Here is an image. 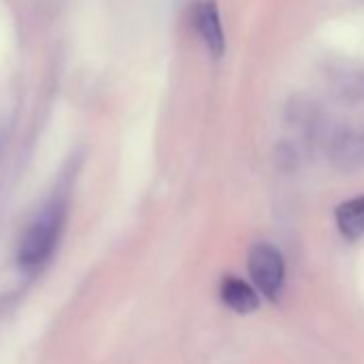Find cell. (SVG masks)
<instances>
[{
    "mask_svg": "<svg viewBox=\"0 0 364 364\" xmlns=\"http://www.w3.org/2000/svg\"><path fill=\"white\" fill-rule=\"evenodd\" d=\"M193 26H196V33L200 35V39L204 41L206 50L215 58H219L225 50V33H223L221 16H219V9L215 7V3L204 0V3L196 5Z\"/></svg>",
    "mask_w": 364,
    "mask_h": 364,
    "instance_id": "3",
    "label": "cell"
},
{
    "mask_svg": "<svg viewBox=\"0 0 364 364\" xmlns=\"http://www.w3.org/2000/svg\"><path fill=\"white\" fill-rule=\"evenodd\" d=\"M221 298L223 302L234 309L236 313H253L257 306H259V300L255 296V291L245 283V281H238L234 277H228L221 285Z\"/></svg>",
    "mask_w": 364,
    "mask_h": 364,
    "instance_id": "4",
    "label": "cell"
},
{
    "mask_svg": "<svg viewBox=\"0 0 364 364\" xmlns=\"http://www.w3.org/2000/svg\"><path fill=\"white\" fill-rule=\"evenodd\" d=\"M336 225L347 240H358L364 236V196L336 208Z\"/></svg>",
    "mask_w": 364,
    "mask_h": 364,
    "instance_id": "5",
    "label": "cell"
},
{
    "mask_svg": "<svg viewBox=\"0 0 364 364\" xmlns=\"http://www.w3.org/2000/svg\"><path fill=\"white\" fill-rule=\"evenodd\" d=\"M249 272L259 287V291L268 300H279L283 291V279H285V266L281 253L270 245H253L249 251Z\"/></svg>",
    "mask_w": 364,
    "mask_h": 364,
    "instance_id": "2",
    "label": "cell"
},
{
    "mask_svg": "<svg viewBox=\"0 0 364 364\" xmlns=\"http://www.w3.org/2000/svg\"><path fill=\"white\" fill-rule=\"evenodd\" d=\"M63 223H65L63 206L56 204V206L46 208L26 228L18 247V264L24 270H39L41 266L50 262V257L54 255L58 247Z\"/></svg>",
    "mask_w": 364,
    "mask_h": 364,
    "instance_id": "1",
    "label": "cell"
}]
</instances>
